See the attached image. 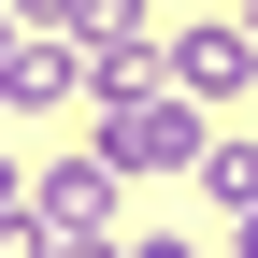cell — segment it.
I'll list each match as a JSON object with an SVG mask.
<instances>
[{
    "mask_svg": "<svg viewBox=\"0 0 258 258\" xmlns=\"http://www.w3.org/2000/svg\"><path fill=\"white\" fill-rule=\"evenodd\" d=\"M172 86H186V101H244V86H258V29L244 15H201V29H172Z\"/></svg>",
    "mask_w": 258,
    "mask_h": 258,
    "instance_id": "obj_2",
    "label": "cell"
},
{
    "mask_svg": "<svg viewBox=\"0 0 258 258\" xmlns=\"http://www.w3.org/2000/svg\"><path fill=\"white\" fill-rule=\"evenodd\" d=\"M201 186L230 215H258V129H215V144H201Z\"/></svg>",
    "mask_w": 258,
    "mask_h": 258,
    "instance_id": "obj_6",
    "label": "cell"
},
{
    "mask_svg": "<svg viewBox=\"0 0 258 258\" xmlns=\"http://www.w3.org/2000/svg\"><path fill=\"white\" fill-rule=\"evenodd\" d=\"M15 43H29V29H15V0H0V57H15Z\"/></svg>",
    "mask_w": 258,
    "mask_h": 258,
    "instance_id": "obj_8",
    "label": "cell"
},
{
    "mask_svg": "<svg viewBox=\"0 0 258 258\" xmlns=\"http://www.w3.org/2000/svg\"><path fill=\"white\" fill-rule=\"evenodd\" d=\"M115 258H201V244H115Z\"/></svg>",
    "mask_w": 258,
    "mask_h": 258,
    "instance_id": "obj_7",
    "label": "cell"
},
{
    "mask_svg": "<svg viewBox=\"0 0 258 258\" xmlns=\"http://www.w3.org/2000/svg\"><path fill=\"white\" fill-rule=\"evenodd\" d=\"M158 57H172V43H158V15H144V0H115V15L86 29V86H101V101H129V86H158Z\"/></svg>",
    "mask_w": 258,
    "mask_h": 258,
    "instance_id": "obj_4",
    "label": "cell"
},
{
    "mask_svg": "<svg viewBox=\"0 0 258 258\" xmlns=\"http://www.w3.org/2000/svg\"><path fill=\"white\" fill-rule=\"evenodd\" d=\"M244 29H258V0H244Z\"/></svg>",
    "mask_w": 258,
    "mask_h": 258,
    "instance_id": "obj_10",
    "label": "cell"
},
{
    "mask_svg": "<svg viewBox=\"0 0 258 258\" xmlns=\"http://www.w3.org/2000/svg\"><path fill=\"white\" fill-rule=\"evenodd\" d=\"M29 230H43V244H115V158L43 172V186H29Z\"/></svg>",
    "mask_w": 258,
    "mask_h": 258,
    "instance_id": "obj_3",
    "label": "cell"
},
{
    "mask_svg": "<svg viewBox=\"0 0 258 258\" xmlns=\"http://www.w3.org/2000/svg\"><path fill=\"white\" fill-rule=\"evenodd\" d=\"M72 86H86V43H72V29H29V43L0 57V101H15V115H43V101H72Z\"/></svg>",
    "mask_w": 258,
    "mask_h": 258,
    "instance_id": "obj_5",
    "label": "cell"
},
{
    "mask_svg": "<svg viewBox=\"0 0 258 258\" xmlns=\"http://www.w3.org/2000/svg\"><path fill=\"white\" fill-rule=\"evenodd\" d=\"M201 144H215V115L186 86H129V101H101V144L86 158H115V172H201Z\"/></svg>",
    "mask_w": 258,
    "mask_h": 258,
    "instance_id": "obj_1",
    "label": "cell"
},
{
    "mask_svg": "<svg viewBox=\"0 0 258 258\" xmlns=\"http://www.w3.org/2000/svg\"><path fill=\"white\" fill-rule=\"evenodd\" d=\"M230 244H244V258H258V215H244V230H230Z\"/></svg>",
    "mask_w": 258,
    "mask_h": 258,
    "instance_id": "obj_9",
    "label": "cell"
}]
</instances>
